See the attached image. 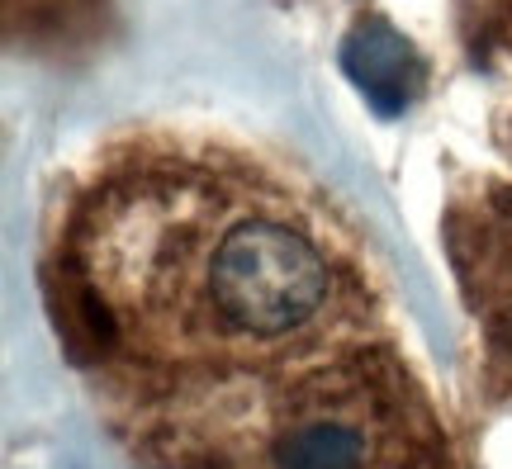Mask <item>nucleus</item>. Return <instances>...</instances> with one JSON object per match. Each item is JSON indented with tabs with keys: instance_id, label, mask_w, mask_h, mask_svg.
Listing matches in <instances>:
<instances>
[{
	"instance_id": "obj_1",
	"label": "nucleus",
	"mask_w": 512,
	"mask_h": 469,
	"mask_svg": "<svg viewBox=\"0 0 512 469\" xmlns=\"http://www.w3.org/2000/svg\"><path fill=\"white\" fill-rule=\"evenodd\" d=\"M43 285L105 427L143 469L403 342L342 214L209 133L95 147L48 209Z\"/></svg>"
},
{
	"instance_id": "obj_2",
	"label": "nucleus",
	"mask_w": 512,
	"mask_h": 469,
	"mask_svg": "<svg viewBox=\"0 0 512 469\" xmlns=\"http://www.w3.org/2000/svg\"><path fill=\"white\" fill-rule=\"evenodd\" d=\"M446 247L484 342L489 384L512 394V181H479L446 209Z\"/></svg>"
},
{
	"instance_id": "obj_3",
	"label": "nucleus",
	"mask_w": 512,
	"mask_h": 469,
	"mask_svg": "<svg viewBox=\"0 0 512 469\" xmlns=\"http://www.w3.org/2000/svg\"><path fill=\"white\" fill-rule=\"evenodd\" d=\"M498 143H503V152H508V162H512V114L503 119V133H498Z\"/></svg>"
}]
</instances>
